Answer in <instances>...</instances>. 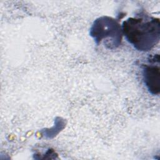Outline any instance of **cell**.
Returning <instances> with one entry per match:
<instances>
[{
  "label": "cell",
  "instance_id": "cell-3",
  "mask_svg": "<svg viewBox=\"0 0 160 160\" xmlns=\"http://www.w3.org/2000/svg\"><path fill=\"white\" fill-rule=\"evenodd\" d=\"M142 78L148 91L152 95H158L160 92L159 55L149 56L147 62L142 65Z\"/></svg>",
  "mask_w": 160,
  "mask_h": 160
},
{
  "label": "cell",
  "instance_id": "cell-2",
  "mask_svg": "<svg viewBox=\"0 0 160 160\" xmlns=\"http://www.w3.org/2000/svg\"><path fill=\"white\" fill-rule=\"evenodd\" d=\"M89 34L97 45L102 42L108 49L118 48L121 44L123 35L119 23L115 19L107 16L99 17L94 21Z\"/></svg>",
  "mask_w": 160,
  "mask_h": 160
},
{
  "label": "cell",
  "instance_id": "cell-1",
  "mask_svg": "<svg viewBox=\"0 0 160 160\" xmlns=\"http://www.w3.org/2000/svg\"><path fill=\"white\" fill-rule=\"evenodd\" d=\"M121 28L127 41L138 51H149L159 41V18L146 14L137 15L125 20Z\"/></svg>",
  "mask_w": 160,
  "mask_h": 160
}]
</instances>
